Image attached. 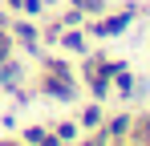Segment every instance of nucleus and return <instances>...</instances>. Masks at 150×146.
I'll list each match as a JSON object with an SVG mask.
<instances>
[{"label":"nucleus","instance_id":"7","mask_svg":"<svg viewBox=\"0 0 150 146\" xmlns=\"http://www.w3.org/2000/svg\"><path fill=\"white\" fill-rule=\"evenodd\" d=\"M134 134H138V142H142V146H150V118L138 122V126H134Z\"/></svg>","mask_w":150,"mask_h":146},{"label":"nucleus","instance_id":"4","mask_svg":"<svg viewBox=\"0 0 150 146\" xmlns=\"http://www.w3.org/2000/svg\"><path fill=\"white\" fill-rule=\"evenodd\" d=\"M53 126H57V142H73V138H77L73 122H53Z\"/></svg>","mask_w":150,"mask_h":146},{"label":"nucleus","instance_id":"10","mask_svg":"<svg viewBox=\"0 0 150 146\" xmlns=\"http://www.w3.org/2000/svg\"><path fill=\"white\" fill-rule=\"evenodd\" d=\"M8 49H12V41H8V33L0 28V61H8Z\"/></svg>","mask_w":150,"mask_h":146},{"label":"nucleus","instance_id":"8","mask_svg":"<svg viewBox=\"0 0 150 146\" xmlns=\"http://www.w3.org/2000/svg\"><path fill=\"white\" fill-rule=\"evenodd\" d=\"M65 45H69V49H77V53H81V49H85V41H81V33H65Z\"/></svg>","mask_w":150,"mask_h":146},{"label":"nucleus","instance_id":"5","mask_svg":"<svg viewBox=\"0 0 150 146\" xmlns=\"http://www.w3.org/2000/svg\"><path fill=\"white\" fill-rule=\"evenodd\" d=\"M130 126H134V122H130V118L122 114V118H114V122H110V130H105V134H110V138H122V134L130 130Z\"/></svg>","mask_w":150,"mask_h":146},{"label":"nucleus","instance_id":"1","mask_svg":"<svg viewBox=\"0 0 150 146\" xmlns=\"http://www.w3.org/2000/svg\"><path fill=\"white\" fill-rule=\"evenodd\" d=\"M41 89H45L49 97H57V101H73L77 97L73 77H61V73H49V69H45V77H41Z\"/></svg>","mask_w":150,"mask_h":146},{"label":"nucleus","instance_id":"2","mask_svg":"<svg viewBox=\"0 0 150 146\" xmlns=\"http://www.w3.org/2000/svg\"><path fill=\"white\" fill-rule=\"evenodd\" d=\"M130 21H134V8H122L118 16H105V21H98V24H93V28H89V33L105 41V37H118V33H122V28H126V24H130Z\"/></svg>","mask_w":150,"mask_h":146},{"label":"nucleus","instance_id":"3","mask_svg":"<svg viewBox=\"0 0 150 146\" xmlns=\"http://www.w3.org/2000/svg\"><path fill=\"white\" fill-rule=\"evenodd\" d=\"M25 142H28V146H61V142H57V134H45V130H28Z\"/></svg>","mask_w":150,"mask_h":146},{"label":"nucleus","instance_id":"9","mask_svg":"<svg viewBox=\"0 0 150 146\" xmlns=\"http://www.w3.org/2000/svg\"><path fill=\"white\" fill-rule=\"evenodd\" d=\"M81 122H85V126H98V122H101V110H98V106H89V110H85V118H81Z\"/></svg>","mask_w":150,"mask_h":146},{"label":"nucleus","instance_id":"11","mask_svg":"<svg viewBox=\"0 0 150 146\" xmlns=\"http://www.w3.org/2000/svg\"><path fill=\"white\" fill-rule=\"evenodd\" d=\"M21 8H25V12H33V16H37V12H41V0H25V4H21Z\"/></svg>","mask_w":150,"mask_h":146},{"label":"nucleus","instance_id":"6","mask_svg":"<svg viewBox=\"0 0 150 146\" xmlns=\"http://www.w3.org/2000/svg\"><path fill=\"white\" fill-rule=\"evenodd\" d=\"M69 4L81 12H105V0H69Z\"/></svg>","mask_w":150,"mask_h":146}]
</instances>
